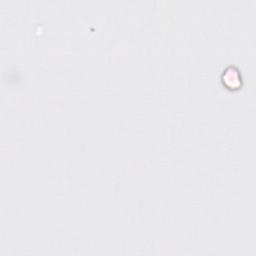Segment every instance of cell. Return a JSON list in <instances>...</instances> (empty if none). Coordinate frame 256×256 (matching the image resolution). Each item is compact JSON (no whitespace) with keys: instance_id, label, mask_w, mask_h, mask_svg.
<instances>
[{"instance_id":"1","label":"cell","mask_w":256,"mask_h":256,"mask_svg":"<svg viewBox=\"0 0 256 256\" xmlns=\"http://www.w3.org/2000/svg\"><path fill=\"white\" fill-rule=\"evenodd\" d=\"M221 81L224 87L229 90H238L243 86V77L237 66H227L221 75Z\"/></svg>"}]
</instances>
